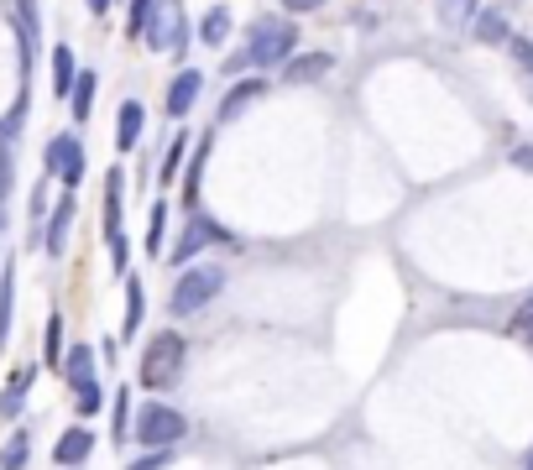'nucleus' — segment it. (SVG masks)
I'll list each match as a JSON object with an SVG mask.
<instances>
[{
  "label": "nucleus",
  "mask_w": 533,
  "mask_h": 470,
  "mask_svg": "<svg viewBox=\"0 0 533 470\" xmlns=\"http://www.w3.org/2000/svg\"><path fill=\"white\" fill-rule=\"evenodd\" d=\"M68 105H74V115L84 121V115H89V105H95V74H79V84L68 89Z\"/></svg>",
  "instance_id": "24"
},
{
  "label": "nucleus",
  "mask_w": 533,
  "mask_h": 470,
  "mask_svg": "<svg viewBox=\"0 0 533 470\" xmlns=\"http://www.w3.org/2000/svg\"><path fill=\"white\" fill-rule=\"evenodd\" d=\"M68 89H74V53H68V47H53V94L68 100Z\"/></svg>",
  "instance_id": "17"
},
{
  "label": "nucleus",
  "mask_w": 533,
  "mask_h": 470,
  "mask_svg": "<svg viewBox=\"0 0 533 470\" xmlns=\"http://www.w3.org/2000/svg\"><path fill=\"white\" fill-rule=\"evenodd\" d=\"M89 450H95V434H89V429H68L63 439H58V465H84L89 460Z\"/></svg>",
  "instance_id": "13"
},
{
  "label": "nucleus",
  "mask_w": 533,
  "mask_h": 470,
  "mask_svg": "<svg viewBox=\"0 0 533 470\" xmlns=\"http://www.w3.org/2000/svg\"><path fill=\"white\" fill-rule=\"evenodd\" d=\"M74 403H79V418H95V413H100L105 392H100L95 376H89V382H74Z\"/></svg>",
  "instance_id": "21"
},
{
  "label": "nucleus",
  "mask_w": 533,
  "mask_h": 470,
  "mask_svg": "<svg viewBox=\"0 0 533 470\" xmlns=\"http://www.w3.org/2000/svg\"><path fill=\"white\" fill-rule=\"evenodd\" d=\"M6 194H11V152H0V209H6Z\"/></svg>",
  "instance_id": "33"
},
{
  "label": "nucleus",
  "mask_w": 533,
  "mask_h": 470,
  "mask_svg": "<svg viewBox=\"0 0 533 470\" xmlns=\"http://www.w3.org/2000/svg\"><path fill=\"white\" fill-rule=\"evenodd\" d=\"M89 11H95V16H100V11H110V0H89Z\"/></svg>",
  "instance_id": "35"
},
{
  "label": "nucleus",
  "mask_w": 533,
  "mask_h": 470,
  "mask_svg": "<svg viewBox=\"0 0 533 470\" xmlns=\"http://www.w3.org/2000/svg\"><path fill=\"white\" fill-rule=\"evenodd\" d=\"M121 215H126V178H121V168H110V173H105V241H110V262L126 272L131 246H126Z\"/></svg>",
  "instance_id": "4"
},
{
  "label": "nucleus",
  "mask_w": 533,
  "mask_h": 470,
  "mask_svg": "<svg viewBox=\"0 0 533 470\" xmlns=\"http://www.w3.org/2000/svg\"><path fill=\"white\" fill-rule=\"evenodd\" d=\"M513 58L523 63V89L533 94V42H523V37H513Z\"/></svg>",
  "instance_id": "28"
},
{
  "label": "nucleus",
  "mask_w": 533,
  "mask_h": 470,
  "mask_svg": "<svg viewBox=\"0 0 533 470\" xmlns=\"http://www.w3.org/2000/svg\"><path fill=\"white\" fill-rule=\"evenodd\" d=\"M68 225H74V199H58V209L48 215V235H42L48 256H63V251H68Z\"/></svg>",
  "instance_id": "11"
},
{
  "label": "nucleus",
  "mask_w": 533,
  "mask_h": 470,
  "mask_svg": "<svg viewBox=\"0 0 533 470\" xmlns=\"http://www.w3.org/2000/svg\"><path fill=\"white\" fill-rule=\"evenodd\" d=\"M330 53H304V58H283V79L288 84H309V79H319V74H330Z\"/></svg>",
  "instance_id": "12"
},
{
  "label": "nucleus",
  "mask_w": 533,
  "mask_h": 470,
  "mask_svg": "<svg viewBox=\"0 0 533 470\" xmlns=\"http://www.w3.org/2000/svg\"><path fill=\"white\" fill-rule=\"evenodd\" d=\"M168 460H173V455H168V450H152V455H147V460H136V465H131V470H168Z\"/></svg>",
  "instance_id": "32"
},
{
  "label": "nucleus",
  "mask_w": 533,
  "mask_h": 470,
  "mask_svg": "<svg viewBox=\"0 0 533 470\" xmlns=\"http://www.w3.org/2000/svg\"><path fill=\"white\" fill-rule=\"evenodd\" d=\"M262 89H267L262 79H246V84H236V89H230L225 100H220V121H236V115H241V110H246L251 100H257Z\"/></svg>",
  "instance_id": "14"
},
{
  "label": "nucleus",
  "mask_w": 533,
  "mask_h": 470,
  "mask_svg": "<svg viewBox=\"0 0 533 470\" xmlns=\"http://www.w3.org/2000/svg\"><path fill=\"white\" fill-rule=\"evenodd\" d=\"M68 382H89V376H95V350H89V345H74V350H68Z\"/></svg>",
  "instance_id": "20"
},
{
  "label": "nucleus",
  "mask_w": 533,
  "mask_h": 470,
  "mask_svg": "<svg viewBox=\"0 0 533 470\" xmlns=\"http://www.w3.org/2000/svg\"><path fill=\"white\" fill-rule=\"evenodd\" d=\"M58 345H63V319H48V366H58Z\"/></svg>",
  "instance_id": "30"
},
{
  "label": "nucleus",
  "mask_w": 533,
  "mask_h": 470,
  "mask_svg": "<svg viewBox=\"0 0 533 470\" xmlns=\"http://www.w3.org/2000/svg\"><path fill=\"white\" fill-rule=\"evenodd\" d=\"M523 470H533V450H528V460H523Z\"/></svg>",
  "instance_id": "36"
},
{
  "label": "nucleus",
  "mask_w": 533,
  "mask_h": 470,
  "mask_svg": "<svg viewBox=\"0 0 533 470\" xmlns=\"http://www.w3.org/2000/svg\"><path fill=\"white\" fill-rule=\"evenodd\" d=\"M162 230H168V204H152V225H147V251L162 256Z\"/></svg>",
  "instance_id": "27"
},
{
  "label": "nucleus",
  "mask_w": 533,
  "mask_h": 470,
  "mask_svg": "<svg viewBox=\"0 0 533 470\" xmlns=\"http://www.w3.org/2000/svg\"><path fill=\"white\" fill-rule=\"evenodd\" d=\"M142 126H147V110L126 100L121 110H115V152H131L136 141H142Z\"/></svg>",
  "instance_id": "8"
},
{
  "label": "nucleus",
  "mask_w": 533,
  "mask_h": 470,
  "mask_svg": "<svg viewBox=\"0 0 533 470\" xmlns=\"http://www.w3.org/2000/svg\"><path fill=\"white\" fill-rule=\"evenodd\" d=\"M32 382H37V366H21V371L11 376V387L0 392V413L16 418V413H21V397H27V387H32Z\"/></svg>",
  "instance_id": "15"
},
{
  "label": "nucleus",
  "mask_w": 533,
  "mask_h": 470,
  "mask_svg": "<svg viewBox=\"0 0 533 470\" xmlns=\"http://www.w3.org/2000/svg\"><path fill=\"white\" fill-rule=\"evenodd\" d=\"M126 408L131 403H126V387H121V392H115V444L126 439Z\"/></svg>",
  "instance_id": "31"
},
{
  "label": "nucleus",
  "mask_w": 533,
  "mask_h": 470,
  "mask_svg": "<svg viewBox=\"0 0 533 470\" xmlns=\"http://www.w3.org/2000/svg\"><path fill=\"white\" fill-rule=\"evenodd\" d=\"M283 6H288V11H314L319 0H283Z\"/></svg>",
  "instance_id": "34"
},
{
  "label": "nucleus",
  "mask_w": 533,
  "mask_h": 470,
  "mask_svg": "<svg viewBox=\"0 0 533 470\" xmlns=\"http://www.w3.org/2000/svg\"><path fill=\"white\" fill-rule=\"evenodd\" d=\"M11 303H16V282H11V267L0 272V350L11 340Z\"/></svg>",
  "instance_id": "18"
},
{
  "label": "nucleus",
  "mask_w": 533,
  "mask_h": 470,
  "mask_svg": "<svg viewBox=\"0 0 533 470\" xmlns=\"http://www.w3.org/2000/svg\"><path fill=\"white\" fill-rule=\"evenodd\" d=\"M210 241H225V246H230V235H225L220 225H210V220H194L189 230H183V241L173 246V262H189V256H194L199 246H210Z\"/></svg>",
  "instance_id": "9"
},
{
  "label": "nucleus",
  "mask_w": 533,
  "mask_h": 470,
  "mask_svg": "<svg viewBox=\"0 0 533 470\" xmlns=\"http://www.w3.org/2000/svg\"><path fill=\"white\" fill-rule=\"evenodd\" d=\"M178 356H183V340H178V335L152 340V345H147V361H142V382H147V387H162V382L173 376Z\"/></svg>",
  "instance_id": "7"
},
{
  "label": "nucleus",
  "mask_w": 533,
  "mask_h": 470,
  "mask_svg": "<svg viewBox=\"0 0 533 470\" xmlns=\"http://www.w3.org/2000/svg\"><path fill=\"white\" fill-rule=\"evenodd\" d=\"M439 16H445V27H466L476 16V0H439Z\"/></svg>",
  "instance_id": "25"
},
{
  "label": "nucleus",
  "mask_w": 533,
  "mask_h": 470,
  "mask_svg": "<svg viewBox=\"0 0 533 470\" xmlns=\"http://www.w3.org/2000/svg\"><path fill=\"white\" fill-rule=\"evenodd\" d=\"M27 455H32V439L27 434H11L6 450H0V470H27Z\"/></svg>",
  "instance_id": "19"
},
{
  "label": "nucleus",
  "mask_w": 533,
  "mask_h": 470,
  "mask_svg": "<svg viewBox=\"0 0 533 470\" xmlns=\"http://www.w3.org/2000/svg\"><path fill=\"white\" fill-rule=\"evenodd\" d=\"M142 42L152 53H168L178 58L189 47V21H183V0H152V16H147V32Z\"/></svg>",
  "instance_id": "2"
},
{
  "label": "nucleus",
  "mask_w": 533,
  "mask_h": 470,
  "mask_svg": "<svg viewBox=\"0 0 533 470\" xmlns=\"http://www.w3.org/2000/svg\"><path fill=\"white\" fill-rule=\"evenodd\" d=\"M136 324H142V282L126 277V324H121V335H136Z\"/></svg>",
  "instance_id": "23"
},
{
  "label": "nucleus",
  "mask_w": 533,
  "mask_h": 470,
  "mask_svg": "<svg viewBox=\"0 0 533 470\" xmlns=\"http://www.w3.org/2000/svg\"><path fill=\"white\" fill-rule=\"evenodd\" d=\"M183 434H189V418H183L178 408H147L142 423H136V439L147 444V450H168V444H178Z\"/></svg>",
  "instance_id": "5"
},
{
  "label": "nucleus",
  "mask_w": 533,
  "mask_h": 470,
  "mask_svg": "<svg viewBox=\"0 0 533 470\" xmlns=\"http://www.w3.org/2000/svg\"><path fill=\"white\" fill-rule=\"evenodd\" d=\"M183 152H189V136H173V147H168V157H162V183H173L178 178V168H183Z\"/></svg>",
  "instance_id": "26"
},
{
  "label": "nucleus",
  "mask_w": 533,
  "mask_h": 470,
  "mask_svg": "<svg viewBox=\"0 0 533 470\" xmlns=\"http://www.w3.org/2000/svg\"><path fill=\"white\" fill-rule=\"evenodd\" d=\"M293 47H298V32H293V27H283V21H262L257 37H251L241 53L230 58L225 74H241V68H272V63L293 58Z\"/></svg>",
  "instance_id": "1"
},
{
  "label": "nucleus",
  "mask_w": 533,
  "mask_h": 470,
  "mask_svg": "<svg viewBox=\"0 0 533 470\" xmlns=\"http://www.w3.org/2000/svg\"><path fill=\"white\" fill-rule=\"evenodd\" d=\"M225 37H230V11H225V6H215L210 16L199 21V42H204V47H220Z\"/></svg>",
  "instance_id": "16"
},
{
  "label": "nucleus",
  "mask_w": 533,
  "mask_h": 470,
  "mask_svg": "<svg viewBox=\"0 0 533 470\" xmlns=\"http://www.w3.org/2000/svg\"><path fill=\"white\" fill-rule=\"evenodd\" d=\"M48 178H58L68 194L84 183V141H79V136L63 131V136L48 141Z\"/></svg>",
  "instance_id": "6"
},
{
  "label": "nucleus",
  "mask_w": 533,
  "mask_h": 470,
  "mask_svg": "<svg viewBox=\"0 0 533 470\" xmlns=\"http://www.w3.org/2000/svg\"><path fill=\"white\" fill-rule=\"evenodd\" d=\"M471 27H476V42H507V21H502L497 11L471 16Z\"/></svg>",
  "instance_id": "22"
},
{
  "label": "nucleus",
  "mask_w": 533,
  "mask_h": 470,
  "mask_svg": "<svg viewBox=\"0 0 533 470\" xmlns=\"http://www.w3.org/2000/svg\"><path fill=\"white\" fill-rule=\"evenodd\" d=\"M220 288H225V272H220V267H189V272L178 277V288H173V298H168V309H173L178 319H189V314L204 309V303H215Z\"/></svg>",
  "instance_id": "3"
},
{
  "label": "nucleus",
  "mask_w": 533,
  "mask_h": 470,
  "mask_svg": "<svg viewBox=\"0 0 533 470\" xmlns=\"http://www.w3.org/2000/svg\"><path fill=\"white\" fill-rule=\"evenodd\" d=\"M199 89H204V74L183 68V74L173 79V89H168V115H189V110H194V100H199Z\"/></svg>",
  "instance_id": "10"
},
{
  "label": "nucleus",
  "mask_w": 533,
  "mask_h": 470,
  "mask_svg": "<svg viewBox=\"0 0 533 470\" xmlns=\"http://www.w3.org/2000/svg\"><path fill=\"white\" fill-rule=\"evenodd\" d=\"M147 16H152V0H131V21H126V32H131V37H142V32H147Z\"/></svg>",
  "instance_id": "29"
}]
</instances>
